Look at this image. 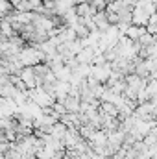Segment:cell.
<instances>
[{
    "mask_svg": "<svg viewBox=\"0 0 157 159\" xmlns=\"http://www.w3.org/2000/svg\"><path fill=\"white\" fill-rule=\"evenodd\" d=\"M115 65H128V63H126V61H124V59H120V61H115ZM118 69V67H117ZM117 69H115V70H117ZM118 70H120V72H131V70H135V65H129V67H120V69H118Z\"/></svg>",
    "mask_w": 157,
    "mask_h": 159,
    "instance_id": "1",
    "label": "cell"
}]
</instances>
